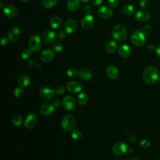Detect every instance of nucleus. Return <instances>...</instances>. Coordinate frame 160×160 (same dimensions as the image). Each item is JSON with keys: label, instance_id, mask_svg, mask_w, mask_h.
<instances>
[{"label": "nucleus", "instance_id": "obj_3", "mask_svg": "<svg viewBox=\"0 0 160 160\" xmlns=\"http://www.w3.org/2000/svg\"><path fill=\"white\" fill-rule=\"evenodd\" d=\"M131 40L134 45L136 46H141L146 42L145 34L139 30H137L131 34Z\"/></svg>", "mask_w": 160, "mask_h": 160}, {"label": "nucleus", "instance_id": "obj_28", "mask_svg": "<svg viewBox=\"0 0 160 160\" xmlns=\"http://www.w3.org/2000/svg\"><path fill=\"white\" fill-rule=\"evenodd\" d=\"M123 12L128 16L132 15L134 13V8L131 4H126L123 7Z\"/></svg>", "mask_w": 160, "mask_h": 160}, {"label": "nucleus", "instance_id": "obj_9", "mask_svg": "<svg viewBox=\"0 0 160 160\" xmlns=\"http://www.w3.org/2000/svg\"><path fill=\"white\" fill-rule=\"evenodd\" d=\"M67 89L71 93H76L80 92L82 89V85L78 81H72L68 83L66 86Z\"/></svg>", "mask_w": 160, "mask_h": 160}, {"label": "nucleus", "instance_id": "obj_34", "mask_svg": "<svg viewBox=\"0 0 160 160\" xmlns=\"http://www.w3.org/2000/svg\"><path fill=\"white\" fill-rule=\"evenodd\" d=\"M54 92H55V94L58 95L63 94L65 92V88L64 86L61 85H58L55 88Z\"/></svg>", "mask_w": 160, "mask_h": 160}, {"label": "nucleus", "instance_id": "obj_43", "mask_svg": "<svg viewBox=\"0 0 160 160\" xmlns=\"http://www.w3.org/2000/svg\"><path fill=\"white\" fill-rule=\"evenodd\" d=\"M66 36V32L65 31H61L59 32L58 34V37L60 38V39H64Z\"/></svg>", "mask_w": 160, "mask_h": 160}, {"label": "nucleus", "instance_id": "obj_36", "mask_svg": "<svg viewBox=\"0 0 160 160\" xmlns=\"http://www.w3.org/2000/svg\"><path fill=\"white\" fill-rule=\"evenodd\" d=\"M24 94V91L22 88H17L14 91V94L17 98H21Z\"/></svg>", "mask_w": 160, "mask_h": 160}, {"label": "nucleus", "instance_id": "obj_17", "mask_svg": "<svg viewBox=\"0 0 160 160\" xmlns=\"http://www.w3.org/2000/svg\"><path fill=\"white\" fill-rule=\"evenodd\" d=\"M135 18L138 21L145 22L149 19L150 13L146 10L141 9L136 13Z\"/></svg>", "mask_w": 160, "mask_h": 160}, {"label": "nucleus", "instance_id": "obj_47", "mask_svg": "<svg viewBox=\"0 0 160 160\" xmlns=\"http://www.w3.org/2000/svg\"><path fill=\"white\" fill-rule=\"evenodd\" d=\"M156 54H157V56H159V57H160V45L159 46H158L156 48Z\"/></svg>", "mask_w": 160, "mask_h": 160}, {"label": "nucleus", "instance_id": "obj_26", "mask_svg": "<svg viewBox=\"0 0 160 160\" xmlns=\"http://www.w3.org/2000/svg\"><path fill=\"white\" fill-rule=\"evenodd\" d=\"M105 49L106 51L109 53H114L117 49V44L115 41H109L105 46Z\"/></svg>", "mask_w": 160, "mask_h": 160}, {"label": "nucleus", "instance_id": "obj_48", "mask_svg": "<svg viewBox=\"0 0 160 160\" xmlns=\"http://www.w3.org/2000/svg\"><path fill=\"white\" fill-rule=\"evenodd\" d=\"M4 7H5L4 3L3 2H0V8H2V9H4Z\"/></svg>", "mask_w": 160, "mask_h": 160}, {"label": "nucleus", "instance_id": "obj_51", "mask_svg": "<svg viewBox=\"0 0 160 160\" xmlns=\"http://www.w3.org/2000/svg\"><path fill=\"white\" fill-rule=\"evenodd\" d=\"M22 2H28L29 0H21Z\"/></svg>", "mask_w": 160, "mask_h": 160}, {"label": "nucleus", "instance_id": "obj_22", "mask_svg": "<svg viewBox=\"0 0 160 160\" xmlns=\"http://www.w3.org/2000/svg\"><path fill=\"white\" fill-rule=\"evenodd\" d=\"M106 74L109 78L112 79H116L119 76V71L116 67L114 66H110L106 69Z\"/></svg>", "mask_w": 160, "mask_h": 160}, {"label": "nucleus", "instance_id": "obj_7", "mask_svg": "<svg viewBox=\"0 0 160 160\" xmlns=\"http://www.w3.org/2000/svg\"><path fill=\"white\" fill-rule=\"evenodd\" d=\"M112 151L114 154L121 156L127 152L128 146L123 142H118L113 145L112 148Z\"/></svg>", "mask_w": 160, "mask_h": 160}, {"label": "nucleus", "instance_id": "obj_21", "mask_svg": "<svg viewBox=\"0 0 160 160\" xmlns=\"http://www.w3.org/2000/svg\"><path fill=\"white\" fill-rule=\"evenodd\" d=\"M78 72L79 77L82 80L88 81L92 78V75L91 72L86 68H81L79 69V71Z\"/></svg>", "mask_w": 160, "mask_h": 160}, {"label": "nucleus", "instance_id": "obj_13", "mask_svg": "<svg viewBox=\"0 0 160 160\" xmlns=\"http://www.w3.org/2000/svg\"><path fill=\"white\" fill-rule=\"evenodd\" d=\"M77 27V22L74 19H69L64 24V29L67 33L71 34L76 30Z\"/></svg>", "mask_w": 160, "mask_h": 160}, {"label": "nucleus", "instance_id": "obj_41", "mask_svg": "<svg viewBox=\"0 0 160 160\" xmlns=\"http://www.w3.org/2000/svg\"><path fill=\"white\" fill-rule=\"evenodd\" d=\"M84 11L85 13H86L87 14H90V13L92 12V8L91 6L90 5H87L84 7Z\"/></svg>", "mask_w": 160, "mask_h": 160}, {"label": "nucleus", "instance_id": "obj_40", "mask_svg": "<svg viewBox=\"0 0 160 160\" xmlns=\"http://www.w3.org/2000/svg\"><path fill=\"white\" fill-rule=\"evenodd\" d=\"M109 4L110 6L112 8H116L119 4V0H109Z\"/></svg>", "mask_w": 160, "mask_h": 160}, {"label": "nucleus", "instance_id": "obj_2", "mask_svg": "<svg viewBox=\"0 0 160 160\" xmlns=\"http://www.w3.org/2000/svg\"><path fill=\"white\" fill-rule=\"evenodd\" d=\"M112 34L115 39L121 41L126 38L128 32L124 26L121 24H118L112 28Z\"/></svg>", "mask_w": 160, "mask_h": 160}, {"label": "nucleus", "instance_id": "obj_31", "mask_svg": "<svg viewBox=\"0 0 160 160\" xmlns=\"http://www.w3.org/2000/svg\"><path fill=\"white\" fill-rule=\"evenodd\" d=\"M31 51L29 49H24L21 52V56L23 59H28L31 56Z\"/></svg>", "mask_w": 160, "mask_h": 160}, {"label": "nucleus", "instance_id": "obj_11", "mask_svg": "<svg viewBox=\"0 0 160 160\" xmlns=\"http://www.w3.org/2000/svg\"><path fill=\"white\" fill-rule=\"evenodd\" d=\"M98 14L100 17H101L103 19H108L111 18L112 16V11L108 6H102L98 9Z\"/></svg>", "mask_w": 160, "mask_h": 160}, {"label": "nucleus", "instance_id": "obj_33", "mask_svg": "<svg viewBox=\"0 0 160 160\" xmlns=\"http://www.w3.org/2000/svg\"><path fill=\"white\" fill-rule=\"evenodd\" d=\"M67 75L71 78H74L77 75H78V72L74 68H69L67 71Z\"/></svg>", "mask_w": 160, "mask_h": 160}, {"label": "nucleus", "instance_id": "obj_24", "mask_svg": "<svg viewBox=\"0 0 160 160\" xmlns=\"http://www.w3.org/2000/svg\"><path fill=\"white\" fill-rule=\"evenodd\" d=\"M80 6V0H68L67 8L70 11H75L78 9Z\"/></svg>", "mask_w": 160, "mask_h": 160}, {"label": "nucleus", "instance_id": "obj_42", "mask_svg": "<svg viewBox=\"0 0 160 160\" xmlns=\"http://www.w3.org/2000/svg\"><path fill=\"white\" fill-rule=\"evenodd\" d=\"M9 39L6 37H2L1 39V44L2 46H6L8 44V41Z\"/></svg>", "mask_w": 160, "mask_h": 160}, {"label": "nucleus", "instance_id": "obj_5", "mask_svg": "<svg viewBox=\"0 0 160 160\" xmlns=\"http://www.w3.org/2000/svg\"><path fill=\"white\" fill-rule=\"evenodd\" d=\"M28 47L31 51H38L41 47V41L40 38L37 35L31 36L29 39Z\"/></svg>", "mask_w": 160, "mask_h": 160}, {"label": "nucleus", "instance_id": "obj_16", "mask_svg": "<svg viewBox=\"0 0 160 160\" xmlns=\"http://www.w3.org/2000/svg\"><path fill=\"white\" fill-rule=\"evenodd\" d=\"M56 38V33L51 30H47L42 34V39L47 44L52 43Z\"/></svg>", "mask_w": 160, "mask_h": 160}, {"label": "nucleus", "instance_id": "obj_1", "mask_svg": "<svg viewBox=\"0 0 160 160\" xmlns=\"http://www.w3.org/2000/svg\"><path fill=\"white\" fill-rule=\"evenodd\" d=\"M142 79L144 81L148 84L156 83L159 79L158 69L154 66L148 67L143 72Z\"/></svg>", "mask_w": 160, "mask_h": 160}, {"label": "nucleus", "instance_id": "obj_39", "mask_svg": "<svg viewBox=\"0 0 160 160\" xmlns=\"http://www.w3.org/2000/svg\"><path fill=\"white\" fill-rule=\"evenodd\" d=\"M151 30H152V28H151V27L149 25H146L142 28V32L145 34H149L151 32Z\"/></svg>", "mask_w": 160, "mask_h": 160}, {"label": "nucleus", "instance_id": "obj_44", "mask_svg": "<svg viewBox=\"0 0 160 160\" xmlns=\"http://www.w3.org/2000/svg\"><path fill=\"white\" fill-rule=\"evenodd\" d=\"M93 4L96 5V6H99L100 4H101L102 0H91Z\"/></svg>", "mask_w": 160, "mask_h": 160}, {"label": "nucleus", "instance_id": "obj_49", "mask_svg": "<svg viewBox=\"0 0 160 160\" xmlns=\"http://www.w3.org/2000/svg\"><path fill=\"white\" fill-rule=\"evenodd\" d=\"M89 0H80V1H81V2H88Z\"/></svg>", "mask_w": 160, "mask_h": 160}, {"label": "nucleus", "instance_id": "obj_20", "mask_svg": "<svg viewBox=\"0 0 160 160\" xmlns=\"http://www.w3.org/2000/svg\"><path fill=\"white\" fill-rule=\"evenodd\" d=\"M54 56V51L48 49L44 50L41 54V59L44 62H49L51 61Z\"/></svg>", "mask_w": 160, "mask_h": 160}, {"label": "nucleus", "instance_id": "obj_8", "mask_svg": "<svg viewBox=\"0 0 160 160\" xmlns=\"http://www.w3.org/2000/svg\"><path fill=\"white\" fill-rule=\"evenodd\" d=\"M54 94V89H52V88L48 86L42 87L39 91V94L41 97L46 100H49L52 99Z\"/></svg>", "mask_w": 160, "mask_h": 160}, {"label": "nucleus", "instance_id": "obj_19", "mask_svg": "<svg viewBox=\"0 0 160 160\" xmlns=\"http://www.w3.org/2000/svg\"><path fill=\"white\" fill-rule=\"evenodd\" d=\"M119 55L122 58H128L131 54V48L127 44H120L118 49Z\"/></svg>", "mask_w": 160, "mask_h": 160}, {"label": "nucleus", "instance_id": "obj_23", "mask_svg": "<svg viewBox=\"0 0 160 160\" xmlns=\"http://www.w3.org/2000/svg\"><path fill=\"white\" fill-rule=\"evenodd\" d=\"M30 82V77L27 74H22L18 79V84L21 88H26Z\"/></svg>", "mask_w": 160, "mask_h": 160}, {"label": "nucleus", "instance_id": "obj_15", "mask_svg": "<svg viewBox=\"0 0 160 160\" xmlns=\"http://www.w3.org/2000/svg\"><path fill=\"white\" fill-rule=\"evenodd\" d=\"M81 24L83 29H89L94 24V18L90 14H87L83 17Z\"/></svg>", "mask_w": 160, "mask_h": 160}, {"label": "nucleus", "instance_id": "obj_27", "mask_svg": "<svg viewBox=\"0 0 160 160\" xmlns=\"http://www.w3.org/2000/svg\"><path fill=\"white\" fill-rule=\"evenodd\" d=\"M77 101H78V103L81 105L85 104L88 101V95H87V94L84 92H81L78 96Z\"/></svg>", "mask_w": 160, "mask_h": 160}, {"label": "nucleus", "instance_id": "obj_35", "mask_svg": "<svg viewBox=\"0 0 160 160\" xmlns=\"http://www.w3.org/2000/svg\"><path fill=\"white\" fill-rule=\"evenodd\" d=\"M52 49L54 51L56 52H59L62 50V44L60 42H55L52 46Z\"/></svg>", "mask_w": 160, "mask_h": 160}, {"label": "nucleus", "instance_id": "obj_30", "mask_svg": "<svg viewBox=\"0 0 160 160\" xmlns=\"http://www.w3.org/2000/svg\"><path fill=\"white\" fill-rule=\"evenodd\" d=\"M12 122L14 125H15L16 126H19L21 125V124L22 123L23 119H22V118L21 116L16 115L12 118Z\"/></svg>", "mask_w": 160, "mask_h": 160}, {"label": "nucleus", "instance_id": "obj_12", "mask_svg": "<svg viewBox=\"0 0 160 160\" xmlns=\"http://www.w3.org/2000/svg\"><path fill=\"white\" fill-rule=\"evenodd\" d=\"M54 109H55V106H54L53 103L47 102L41 106L40 109V111L42 115L45 116H48L54 111Z\"/></svg>", "mask_w": 160, "mask_h": 160}, {"label": "nucleus", "instance_id": "obj_14", "mask_svg": "<svg viewBox=\"0 0 160 160\" xmlns=\"http://www.w3.org/2000/svg\"><path fill=\"white\" fill-rule=\"evenodd\" d=\"M20 29L16 26L11 27L8 32V38L11 41H16L20 36Z\"/></svg>", "mask_w": 160, "mask_h": 160}, {"label": "nucleus", "instance_id": "obj_29", "mask_svg": "<svg viewBox=\"0 0 160 160\" xmlns=\"http://www.w3.org/2000/svg\"><path fill=\"white\" fill-rule=\"evenodd\" d=\"M58 2V0H44L42 5L45 8L49 9L54 6Z\"/></svg>", "mask_w": 160, "mask_h": 160}, {"label": "nucleus", "instance_id": "obj_18", "mask_svg": "<svg viewBox=\"0 0 160 160\" xmlns=\"http://www.w3.org/2000/svg\"><path fill=\"white\" fill-rule=\"evenodd\" d=\"M3 12L6 16L8 18H13L16 16L18 10L12 4H9L4 7V8L3 9Z\"/></svg>", "mask_w": 160, "mask_h": 160}, {"label": "nucleus", "instance_id": "obj_4", "mask_svg": "<svg viewBox=\"0 0 160 160\" xmlns=\"http://www.w3.org/2000/svg\"><path fill=\"white\" fill-rule=\"evenodd\" d=\"M62 129L66 131L73 129L76 124V119L71 114L65 116L61 120V122Z\"/></svg>", "mask_w": 160, "mask_h": 160}, {"label": "nucleus", "instance_id": "obj_25", "mask_svg": "<svg viewBox=\"0 0 160 160\" xmlns=\"http://www.w3.org/2000/svg\"><path fill=\"white\" fill-rule=\"evenodd\" d=\"M61 24V19L58 16H53L50 20V26L52 29H58Z\"/></svg>", "mask_w": 160, "mask_h": 160}, {"label": "nucleus", "instance_id": "obj_37", "mask_svg": "<svg viewBox=\"0 0 160 160\" xmlns=\"http://www.w3.org/2000/svg\"><path fill=\"white\" fill-rule=\"evenodd\" d=\"M151 4V0H141L140 5L143 8H146L149 7Z\"/></svg>", "mask_w": 160, "mask_h": 160}, {"label": "nucleus", "instance_id": "obj_6", "mask_svg": "<svg viewBox=\"0 0 160 160\" xmlns=\"http://www.w3.org/2000/svg\"><path fill=\"white\" fill-rule=\"evenodd\" d=\"M38 122V116L34 112L29 113L24 121V126L28 129H32L35 127Z\"/></svg>", "mask_w": 160, "mask_h": 160}, {"label": "nucleus", "instance_id": "obj_38", "mask_svg": "<svg viewBox=\"0 0 160 160\" xmlns=\"http://www.w3.org/2000/svg\"><path fill=\"white\" fill-rule=\"evenodd\" d=\"M140 146L142 148H148L150 146V143L149 141L146 139H144L140 142Z\"/></svg>", "mask_w": 160, "mask_h": 160}, {"label": "nucleus", "instance_id": "obj_46", "mask_svg": "<svg viewBox=\"0 0 160 160\" xmlns=\"http://www.w3.org/2000/svg\"><path fill=\"white\" fill-rule=\"evenodd\" d=\"M148 49L149 51H153L154 50H156V48L155 46H154V44H149L148 46Z\"/></svg>", "mask_w": 160, "mask_h": 160}, {"label": "nucleus", "instance_id": "obj_45", "mask_svg": "<svg viewBox=\"0 0 160 160\" xmlns=\"http://www.w3.org/2000/svg\"><path fill=\"white\" fill-rule=\"evenodd\" d=\"M53 104H54V106H55V108H58V107L60 106V104H61V102H60L59 100L56 99V100L54 101Z\"/></svg>", "mask_w": 160, "mask_h": 160}, {"label": "nucleus", "instance_id": "obj_32", "mask_svg": "<svg viewBox=\"0 0 160 160\" xmlns=\"http://www.w3.org/2000/svg\"><path fill=\"white\" fill-rule=\"evenodd\" d=\"M71 136L73 139L79 140L81 138V132L78 129H74L71 132Z\"/></svg>", "mask_w": 160, "mask_h": 160}, {"label": "nucleus", "instance_id": "obj_10", "mask_svg": "<svg viewBox=\"0 0 160 160\" xmlns=\"http://www.w3.org/2000/svg\"><path fill=\"white\" fill-rule=\"evenodd\" d=\"M62 106L68 111L72 110L76 106L75 99L71 96H67L62 99Z\"/></svg>", "mask_w": 160, "mask_h": 160}, {"label": "nucleus", "instance_id": "obj_50", "mask_svg": "<svg viewBox=\"0 0 160 160\" xmlns=\"http://www.w3.org/2000/svg\"><path fill=\"white\" fill-rule=\"evenodd\" d=\"M129 160H138L137 158H131V159H129Z\"/></svg>", "mask_w": 160, "mask_h": 160}]
</instances>
